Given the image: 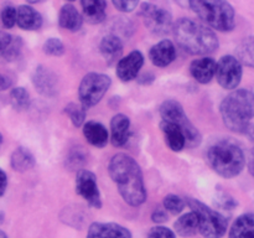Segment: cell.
I'll return each instance as SVG.
<instances>
[{"mask_svg":"<svg viewBox=\"0 0 254 238\" xmlns=\"http://www.w3.org/2000/svg\"><path fill=\"white\" fill-rule=\"evenodd\" d=\"M243 69L240 60L235 56H223L218 61L216 78L220 86L225 89H236L242 79Z\"/></svg>","mask_w":254,"mask_h":238,"instance_id":"obj_10","label":"cell"},{"mask_svg":"<svg viewBox=\"0 0 254 238\" xmlns=\"http://www.w3.org/2000/svg\"><path fill=\"white\" fill-rule=\"evenodd\" d=\"M175 232L181 237H192L196 233L200 232V218L195 211L181 216L174 225Z\"/></svg>","mask_w":254,"mask_h":238,"instance_id":"obj_22","label":"cell"},{"mask_svg":"<svg viewBox=\"0 0 254 238\" xmlns=\"http://www.w3.org/2000/svg\"><path fill=\"white\" fill-rule=\"evenodd\" d=\"M20 29L34 31L42 26V16L39 11L29 5H21L17 7V21Z\"/></svg>","mask_w":254,"mask_h":238,"instance_id":"obj_17","label":"cell"},{"mask_svg":"<svg viewBox=\"0 0 254 238\" xmlns=\"http://www.w3.org/2000/svg\"><path fill=\"white\" fill-rule=\"evenodd\" d=\"M44 52L49 56H62L64 54V45L60 39L51 37V39H47L44 44Z\"/></svg>","mask_w":254,"mask_h":238,"instance_id":"obj_31","label":"cell"},{"mask_svg":"<svg viewBox=\"0 0 254 238\" xmlns=\"http://www.w3.org/2000/svg\"><path fill=\"white\" fill-rule=\"evenodd\" d=\"M173 34L179 47L190 55L212 54L218 47V39L212 30L195 20L183 19L174 24Z\"/></svg>","mask_w":254,"mask_h":238,"instance_id":"obj_2","label":"cell"},{"mask_svg":"<svg viewBox=\"0 0 254 238\" xmlns=\"http://www.w3.org/2000/svg\"><path fill=\"white\" fill-rule=\"evenodd\" d=\"M27 1H29L30 4H39V2L45 1V0H27Z\"/></svg>","mask_w":254,"mask_h":238,"instance_id":"obj_42","label":"cell"},{"mask_svg":"<svg viewBox=\"0 0 254 238\" xmlns=\"http://www.w3.org/2000/svg\"><path fill=\"white\" fill-rule=\"evenodd\" d=\"M117 10L122 12H131L136 9L139 0H112Z\"/></svg>","mask_w":254,"mask_h":238,"instance_id":"obj_35","label":"cell"},{"mask_svg":"<svg viewBox=\"0 0 254 238\" xmlns=\"http://www.w3.org/2000/svg\"><path fill=\"white\" fill-rule=\"evenodd\" d=\"M0 238H7V236H6V235H5V233H4V232H2V231H1V230H0Z\"/></svg>","mask_w":254,"mask_h":238,"instance_id":"obj_43","label":"cell"},{"mask_svg":"<svg viewBox=\"0 0 254 238\" xmlns=\"http://www.w3.org/2000/svg\"><path fill=\"white\" fill-rule=\"evenodd\" d=\"M160 116L163 120L170 121V123L176 124L183 129L184 134L186 138V144L190 148H195V146L200 145L201 143V134L197 130L195 125L190 121L188 116L185 114L183 106L179 102L174 101V99H168L164 102L160 106Z\"/></svg>","mask_w":254,"mask_h":238,"instance_id":"obj_7","label":"cell"},{"mask_svg":"<svg viewBox=\"0 0 254 238\" xmlns=\"http://www.w3.org/2000/svg\"><path fill=\"white\" fill-rule=\"evenodd\" d=\"M186 202L178 195H168L164 198V208L173 215L183 212Z\"/></svg>","mask_w":254,"mask_h":238,"instance_id":"obj_30","label":"cell"},{"mask_svg":"<svg viewBox=\"0 0 254 238\" xmlns=\"http://www.w3.org/2000/svg\"><path fill=\"white\" fill-rule=\"evenodd\" d=\"M216 69H217V63L211 57H202L192 61L190 66V72L193 78L198 83H210L211 79L216 76Z\"/></svg>","mask_w":254,"mask_h":238,"instance_id":"obj_16","label":"cell"},{"mask_svg":"<svg viewBox=\"0 0 254 238\" xmlns=\"http://www.w3.org/2000/svg\"><path fill=\"white\" fill-rule=\"evenodd\" d=\"M64 112L71 119L72 124L76 128L84 125V119H86V107L83 104H77V103H69L68 106L64 108Z\"/></svg>","mask_w":254,"mask_h":238,"instance_id":"obj_29","label":"cell"},{"mask_svg":"<svg viewBox=\"0 0 254 238\" xmlns=\"http://www.w3.org/2000/svg\"><path fill=\"white\" fill-rule=\"evenodd\" d=\"M99 51H101L102 56L107 60V62L112 63L121 57L122 52H123V44L118 36L109 34L101 40Z\"/></svg>","mask_w":254,"mask_h":238,"instance_id":"obj_25","label":"cell"},{"mask_svg":"<svg viewBox=\"0 0 254 238\" xmlns=\"http://www.w3.org/2000/svg\"><path fill=\"white\" fill-rule=\"evenodd\" d=\"M21 47H22V42L20 37H14L11 41V44L1 52L2 57L6 59L7 61H14L17 56L21 52Z\"/></svg>","mask_w":254,"mask_h":238,"instance_id":"obj_32","label":"cell"},{"mask_svg":"<svg viewBox=\"0 0 254 238\" xmlns=\"http://www.w3.org/2000/svg\"><path fill=\"white\" fill-rule=\"evenodd\" d=\"M87 238H131V233L118 223L94 222L89 226Z\"/></svg>","mask_w":254,"mask_h":238,"instance_id":"obj_14","label":"cell"},{"mask_svg":"<svg viewBox=\"0 0 254 238\" xmlns=\"http://www.w3.org/2000/svg\"><path fill=\"white\" fill-rule=\"evenodd\" d=\"M248 169H250V173L252 174L254 178V148L251 150L250 153V159H248Z\"/></svg>","mask_w":254,"mask_h":238,"instance_id":"obj_40","label":"cell"},{"mask_svg":"<svg viewBox=\"0 0 254 238\" xmlns=\"http://www.w3.org/2000/svg\"><path fill=\"white\" fill-rule=\"evenodd\" d=\"M59 24L62 29H66L68 31L76 32L78 31L83 24L82 15L78 10L71 4H66L61 7L59 15Z\"/></svg>","mask_w":254,"mask_h":238,"instance_id":"obj_21","label":"cell"},{"mask_svg":"<svg viewBox=\"0 0 254 238\" xmlns=\"http://www.w3.org/2000/svg\"><path fill=\"white\" fill-rule=\"evenodd\" d=\"M130 120L126 114H117L111 120L112 144L114 146H123L128 141Z\"/></svg>","mask_w":254,"mask_h":238,"instance_id":"obj_18","label":"cell"},{"mask_svg":"<svg viewBox=\"0 0 254 238\" xmlns=\"http://www.w3.org/2000/svg\"><path fill=\"white\" fill-rule=\"evenodd\" d=\"M186 203L200 218V233L205 238H222L228 227V220L196 198H188Z\"/></svg>","mask_w":254,"mask_h":238,"instance_id":"obj_6","label":"cell"},{"mask_svg":"<svg viewBox=\"0 0 254 238\" xmlns=\"http://www.w3.org/2000/svg\"><path fill=\"white\" fill-rule=\"evenodd\" d=\"M83 134L86 140L97 148H103L108 143V130L98 121L89 120L84 123Z\"/></svg>","mask_w":254,"mask_h":238,"instance_id":"obj_19","label":"cell"},{"mask_svg":"<svg viewBox=\"0 0 254 238\" xmlns=\"http://www.w3.org/2000/svg\"><path fill=\"white\" fill-rule=\"evenodd\" d=\"M237 59L241 63L254 68V36L247 37L237 46Z\"/></svg>","mask_w":254,"mask_h":238,"instance_id":"obj_27","label":"cell"},{"mask_svg":"<svg viewBox=\"0 0 254 238\" xmlns=\"http://www.w3.org/2000/svg\"><path fill=\"white\" fill-rule=\"evenodd\" d=\"M10 102L16 111H25L30 106V94L22 87L11 89L10 92Z\"/></svg>","mask_w":254,"mask_h":238,"instance_id":"obj_28","label":"cell"},{"mask_svg":"<svg viewBox=\"0 0 254 238\" xmlns=\"http://www.w3.org/2000/svg\"><path fill=\"white\" fill-rule=\"evenodd\" d=\"M7 186V178L6 174L0 169V196H2L5 193V190H6Z\"/></svg>","mask_w":254,"mask_h":238,"instance_id":"obj_39","label":"cell"},{"mask_svg":"<svg viewBox=\"0 0 254 238\" xmlns=\"http://www.w3.org/2000/svg\"><path fill=\"white\" fill-rule=\"evenodd\" d=\"M17 21V9L12 6L4 7L1 11V22L6 29H11Z\"/></svg>","mask_w":254,"mask_h":238,"instance_id":"obj_33","label":"cell"},{"mask_svg":"<svg viewBox=\"0 0 254 238\" xmlns=\"http://www.w3.org/2000/svg\"><path fill=\"white\" fill-rule=\"evenodd\" d=\"M111 78L103 73L91 72L86 74L78 88V97L81 103L86 108L96 106L103 98L106 92L111 87Z\"/></svg>","mask_w":254,"mask_h":238,"instance_id":"obj_8","label":"cell"},{"mask_svg":"<svg viewBox=\"0 0 254 238\" xmlns=\"http://www.w3.org/2000/svg\"><path fill=\"white\" fill-rule=\"evenodd\" d=\"M32 84L40 94L45 97L56 96L59 91V78L50 68L37 66L32 73Z\"/></svg>","mask_w":254,"mask_h":238,"instance_id":"obj_12","label":"cell"},{"mask_svg":"<svg viewBox=\"0 0 254 238\" xmlns=\"http://www.w3.org/2000/svg\"><path fill=\"white\" fill-rule=\"evenodd\" d=\"M1 143H2V135L0 134V145H1Z\"/></svg>","mask_w":254,"mask_h":238,"instance_id":"obj_44","label":"cell"},{"mask_svg":"<svg viewBox=\"0 0 254 238\" xmlns=\"http://www.w3.org/2000/svg\"><path fill=\"white\" fill-rule=\"evenodd\" d=\"M109 175L116 182L119 193L128 205L140 206L146 200L143 173L139 164L128 154L118 153L111 159Z\"/></svg>","mask_w":254,"mask_h":238,"instance_id":"obj_1","label":"cell"},{"mask_svg":"<svg viewBox=\"0 0 254 238\" xmlns=\"http://www.w3.org/2000/svg\"><path fill=\"white\" fill-rule=\"evenodd\" d=\"M12 84V81L5 74L0 73V91H5V89L10 88Z\"/></svg>","mask_w":254,"mask_h":238,"instance_id":"obj_38","label":"cell"},{"mask_svg":"<svg viewBox=\"0 0 254 238\" xmlns=\"http://www.w3.org/2000/svg\"><path fill=\"white\" fill-rule=\"evenodd\" d=\"M189 4L193 12L212 29L222 32L235 29V9L227 0H189Z\"/></svg>","mask_w":254,"mask_h":238,"instance_id":"obj_5","label":"cell"},{"mask_svg":"<svg viewBox=\"0 0 254 238\" xmlns=\"http://www.w3.org/2000/svg\"><path fill=\"white\" fill-rule=\"evenodd\" d=\"M221 116L225 125L236 133L245 134L254 118V93L248 89H236L221 103Z\"/></svg>","mask_w":254,"mask_h":238,"instance_id":"obj_4","label":"cell"},{"mask_svg":"<svg viewBox=\"0 0 254 238\" xmlns=\"http://www.w3.org/2000/svg\"><path fill=\"white\" fill-rule=\"evenodd\" d=\"M11 168L15 171L24 173V171L30 170L35 166V158L27 149L17 148L14 153L11 154Z\"/></svg>","mask_w":254,"mask_h":238,"instance_id":"obj_26","label":"cell"},{"mask_svg":"<svg viewBox=\"0 0 254 238\" xmlns=\"http://www.w3.org/2000/svg\"><path fill=\"white\" fill-rule=\"evenodd\" d=\"M140 16L143 19L146 29L154 35L164 36L173 31V16L168 10L158 6V5L145 2L140 7Z\"/></svg>","mask_w":254,"mask_h":238,"instance_id":"obj_9","label":"cell"},{"mask_svg":"<svg viewBox=\"0 0 254 238\" xmlns=\"http://www.w3.org/2000/svg\"><path fill=\"white\" fill-rule=\"evenodd\" d=\"M149 59L156 67H166L176 59V49L170 40H163L149 51Z\"/></svg>","mask_w":254,"mask_h":238,"instance_id":"obj_15","label":"cell"},{"mask_svg":"<svg viewBox=\"0 0 254 238\" xmlns=\"http://www.w3.org/2000/svg\"><path fill=\"white\" fill-rule=\"evenodd\" d=\"M245 134L251 139V140L254 141V124L253 123H251L250 125H248V128L246 129Z\"/></svg>","mask_w":254,"mask_h":238,"instance_id":"obj_41","label":"cell"},{"mask_svg":"<svg viewBox=\"0 0 254 238\" xmlns=\"http://www.w3.org/2000/svg\"><path fill=\"white\" fill-rule=\"evenodd\" d=\"M67 1H74V0H67Z\"/></svg>","mask_w":254,"mask_h":238,"instance_id":"obj_45","label":"cell"},{"mask_svg":"<svg viewBox=\"0 0 254 238\" xmlns=\"http://www.w3.org/2000/svg\"><path fill=\"white\" fill-rule=\"evenodd\" d=\"M148 238H176V236L170 228L164 227V226H156L149 231Z\"/></svg>","mask_w":254,"mask_h":238,"instance_id":"obj_34","label":"cell"},{"mask_svg":"<svg viewBox=\"0 0 254 238\" xmlns=\"http://www.w3.org/2000/svg\"><path fill=\"white\" fill-rule=\"evenodd\" d=\"M84 17L91 24H101L106 19V0H81Z\"/></svg>","mask_w":254,"mask_h":238,"instance_id":"obj_23","label":"cell"},{"mask_svg":"<svg viewBox=\"0 0 254 238\" xmlns=\"http://www.w3.org/2000/svg\"><path fill=\"white\" fill-rule=\"evenodd\" d=\"M161 130L165 134L166 144L173 151H181L186 145V138L183 129L176 124L163 120L160 124Z\"/></svg>","mask_w":254,"mask_h":238,"instance_id":"obj_20","label":"cell"},{"mask_svg":"<svg viewBox=\"0 0 254 238\" xmlns=\"http://www.w3.org/2000/svg\"><path fill=\"white\" fill-rule=\"evenodd\" d=\"M76 192L84 198L92 207L101 208V193H99L97 178L92 171L81 169L77 173Z\"/></svg>","mask_w":254,"mask_h":238,"instance_id":"obj_11","label":"cell"},{"mask_svg":"<svg viewBox=\"0 0 254 238\" xmlns=\"http://www.w3.org/2000/svg\"><path fill=\"white\" fill-rule=\"evenodd\" d=\"M12 39H14V37H12L11 35L7 34V32H0V54L11 44Z\"/></svg>","mask_w":254,"mask_h":238,"instance_id":"obj_37","label":"cell"},{"mask_svg":"<svg viewBox=\"0 0 254 238\" xmlns=\"http://www.w3.org/2000/svg\"><path fill=\"white\" fill-rule=\"evenodd\" d=\"M144 64V56L140 51L130 52L128 56L123 57L117 64V76L121 81L130 82L138 76L139 71Z\"/></svg>","mask_w":254,"mask_h":238,"instance_id":"obj_13","label":"cell"},{"mask_svg":"<svg viewBox=\"0 0 254 238\" xmlns=\"http://www.w3.org/2000/svg\"><path fill=\"white\" fill-rule=\"evenodd\" d=\"M151 220L155 223H164L168 221V213L165 208H156L151 215Z\"/></svg>","mask_w":254,"mask_h":238,"instance_id":"obj_36","label":"cell"},{"mask_svg":"<svg viewBox=\"0 0 254 238\" xmlns=\"http://www.w3.org/2000/svg\"><path fill=\"white\" fill-rule=\"evenodd\" d=\"M206 161L215 173L225 178L240 175L246 165L245 153L241 146L231 139L215 141L207 149Z\"/></svg>","mask_w":254,"mask_h":238,"instance_id":"obj_3","label":"cell"},{"mask_svg":"<svg viewBox=\"0 0 254 238\" xmlns=\"http://www.w3.org/2000/svg\"><path fill=\"white\" fill-rule=\"evenodd\" d=\"M228 238H254V213L241 215L233 222Z\"/></svg>","mask_w":254,"mask_h":238,"instance_id":"obj_24","label":"cell"}]
</instances>
